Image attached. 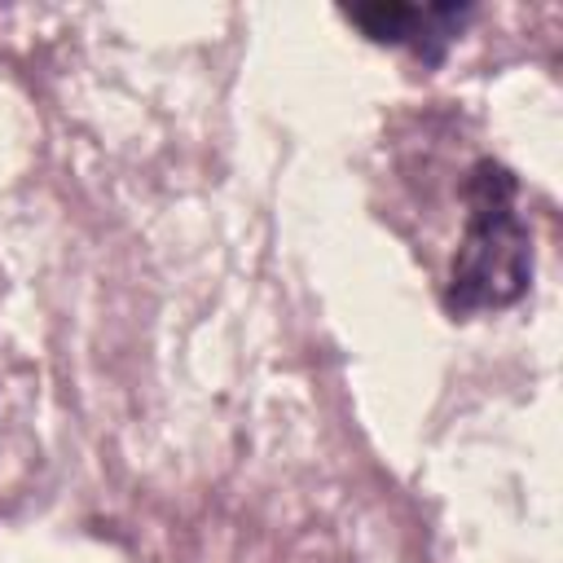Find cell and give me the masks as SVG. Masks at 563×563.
<instances>
[{
    "label": "cell",
    "mask_w": 563,
    "mask_h": 563,
    "mask_svg": "<svg viewBox=\"0 0 563 563\" xmlns=\"http://www.w3.org/2000/svg\"><path fill=\"white\" fill-rule=\"evenodd\" d=\"M519 180L506 163L479 158L466 176V229L449 268L444 308L453 317L497 312L523 299L532 282V238L515 211Z\"/></svg>",
    "instance_id": "1"
},
{
    "label": "cell",
    "mask_w": 563,
    "mask_h": 563,
    "mask_svg": "<svg viewBox=\"0 0 563 563\" xmlns=\"http://www.w3.org/2000/svg\"><path fill=\"white\" fill-rule=\"evenodd\" d=\"M471 4H400V0H374V4H347L343 18L356 22L374 44H409L427 66L444 62V48L462 35L471 22Z\"/></svg>",
    "instance_id": "2"
}]
</instances>
